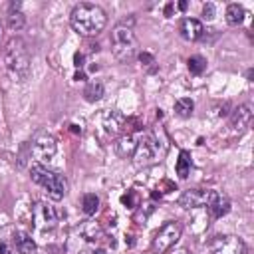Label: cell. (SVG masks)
<instances>
[{
  "instance_id": "obj_1",
  "label": "cell",
  "mask_w": 254,
  "mask_h": 254,
  "mask_svg": "<svg viewBox=\"0 0 254 254\" xmlns=\"http://www.w3.org/2000/svg\"><path fill=\"white\" fill-rule=\"evenodd\" d=\"M0 62L4 65V71L14 81H26L30 77L32 58H30V52H28V46L24 40H20V38L8 40L0 52Z\"/></svg>"
},
{
  "instance_id": "obj_2",
  "label": "cell",
  "mask_w": 254,
  "mask_h": 254,
  "mask_svg": "<svg viewBox=\"0 0 254 254\" xmlns=\"http://www.w3.org/2000/svg\"><path fill=\"white\" fill-rule=\"evenodd\" d=\"M69 24L79 36L91 38V36H97L105 28L107 16L97 4L81 2V4L73 6V10L69 14Z\"/></svg>"
},
{
  "instance_id": "obj_3",
  "label": "cell",
  "mask_w": 254,
  "mask_h": 254,
  "mask_svg": "<svg viewBox=\"0 0 254 254\" xmlns=\"http://www.w3.org/2000/svg\"><path fill=\"white\" fill-rule=\"evenodd\" d=\"M131 24H133V20H129V22L121 20L111 30V36H109L111 54L121 64H127V62L135 60L137 54H139V40H137V36L133 32V26Z\"/></svg>"
},
{
  "instance_id": "obj_4",
  "label": "cell",
  "mask_w": 254,
  "mask_h": 254,
  "mask_svg": "<svg viewBox=\"0 0 254 254\" xmlns=\"http://www.w3.org/2000/svg\"><path fill=\"white\" fill-rule=\"evenodd\" d=\"M165 143L155 133H143L137 141L135 153H133V165L137 169H145L151 165H157L165 157Z\"/></svg>"
},
{
  "instance_id": "obj_5",
  "label": "cell",
  "mask_w": 254,
  "mask_h": 254,
  "mask_svg": "<svg viewBox=\"0 0 254 254\" xmlns=\"http://www.w3.org/2000/svg\"><path fill=\"white\" fill-rule=\"evenodd\" d=\"M30 175H32V181H34L36 185H40V187L50 194V198L60 200V198L65 196V192H67V183H65V179H64L60 173L48 169V167L42 165V163H36V165H32Z\"/></svg>"
},
{
  "instance_id": "obj_6",
  "label": "cell",
  "mask_w": 254,
  "mask_h": 254,
  "mask_svg": "<svg viewBox=\"0 0 254 254\" xmlns=\"http://www.w3.org/2000/svg\"><path fill=\"white\" fill-rule=\"evenodd\" d=\"M64 216H65L64 210L48 202H36L32 208V218H34V226L38 232H54Z\"/></svg>"
},
{
  "instance_id": "obj_7",
  "label": "cell",
  "mask_w": 254,
  "mask_h": 254,
  "mask_svg": "<svg viewBox=\"0 0 254 254\" xmlns=\"http://www.w3.org/2000/svg\"><path fill=\"white\" fill-rule=\"evenodd\" d=\"M28 147H30V155H34V159L38 163H42V165L48 163L58 151L56 137L46 129H36L32 139H30V143H28Z\"/></svg>"
},
{
  "instance_id": "obj_8",
  "label": "cell",
  "mask_w": 254,
  "mask_h": 254,
  "mask_svg": "<svg viewBox=\"0 0 254 254\" xmlns=\"http://www.w3.org/2000/svg\"><path fill=\"white\" fill-rule=\"evenodd\" d=\"M181 234H183L181 222H177V220L165 222V224L157 230V234H155V238H153V244H151V250H153L155 254H165V252H169V250L179 242Z\"/></svg>"
},
{
  "instance_id": "obj_9",
  "label": "cell",
  "mask_w": 254,
  "mask_h": 254,
  "mask_svg": "<svg viewBox=\"0 0 254 254\" xmlns=\"http://www.w3.org/2000/svg\"><path fill=\"white\" fill-rule=\"evenodd\" d=\"M212 254H248V246L240 236L234 234H216L210 240Z\"/></svg>"
},
{
  "instance_id": "obj_10",
  "label": "cell",
  "mask_w": 254,
  "mask_h": 254,
  "mask_svg": "<svg viewBox=\"0 0 254 254\" xmlns=\"http://www.w3.org/2000/svg\"><path fill=\"white\" fill-rule=\"evenodd\" d=\"M212 194H214L212 189H189L179 196V204L183 208H200L208 204Z\"/></svg>"
},
{
  "instance_id": "obj_11",
  "label": "cell",
  "mask_w": 254,
  "mask_h": 254,
  "mask_svg": "<svg viewBox=\"0 0 254 254\" xmlns=\"http://www.w3.org/2000/svg\"><path fill=\"white\" fill-rule=\"evenodd\" d=\"M252 123V107L248 103L238 105L232 113H230V127L232 131H236L238 135H242Z\"/></svg>"
},
{
  "instance_id": "obj_12",
  "label": "cell",
  "mask_w": 254,
  "mask_h": 254,
  "mask_svg": "<svg viewBox=\"0 0 254 254\" xmlns=\"http://www.w3.org/2000/svg\"><path fill=\"white\" fill-rule=\"evenodd\" d=\"M179 34L189 42H196L204 36V26L196 18H183L179 24Z\"/></svg>"
},
{
  "instance_id": "obj_13",
  "label": "cell",
  "mask_w": 254,
  "mask_h": 254,
  "mask_svg": "<svg viewBox=\"0 0 254 254\" xmlns=\"http://www.w3.org/2000/svg\"><path fill=\"white\" fill-rule=\"evenodd\" d=\"M206 210H208V214H210L212 218H222V216L230 210V198H228L226 194L214 190L212 198H210L208 204H206Z\"/></svg>"
},
{
  "instance_id": "obj_14",
  "label": "cell",
  "mask_w": 254,
  "mask_h": 254,
  "mask_svg": "<svg viewBox=\"0 0 254 254\" xmlns=\"http://www.w3.org/2000/svg\"><path fill=\"white\" fill-rule=\"evenodd\" d=\"M125 123H127V119L123 117V113H119V111H107L105 115H103V127H105V131L107 133H111V135H117L123 127H125Z\"/></svg>"
},
{
  "instance_id": "obj_15",
  "label": "cell",
  "mask_w": 254,
  "mask_h": 254,
  "mask_svg": "<svg viewBox=\"0 0 254 254\" xmlns=\"http://www.w3.org/2000/svg\"><path fill=\"white\" fill-rule=\"evenodd\" d=\"M135 147H137L135 137H133L131 133H125V135H121V137L117 139V143H115V153H117L119 157H123V159H129V157H133Z\"/></svg>"
},
{
  "instance_id": "obj_16",
  "label": "cell",
  "mask_w": 254,
  "mask_h": 254,
  "mask_svg": "<svg viewBox=\"0 0 254 254\" xmlns=\"http://www.w3.org/2000/svg\"><path fill=\"white\" fill-rule=\"evenodd\" d=\"M79 234H81L85 240H89V242H99V240L105 236L101 224L95 222V220H85V222L79 226Z\"/></svg>"
},
{
  "instance_id": "obj_17",
  "label": "cell",
  "mask_w": 254,
  "mask_h": 254,
  "mask_svg": "<svg viewBox=\"0 0 254 254\" xmlns=\"http://www.w3.org/2000/svg\"><path fill=\"white\" fill-rule=\"evenodd\" d=\"M14 246H16V250H18L20 254H36V242H34V238H32L28 232H24V230L14 232Z\"/></svg>"
},
{
  "instance_id": "obj_18",
  "label": "cell",
  "mask_w": 254,
  "mask_h": 254,
  "mask_svg": "<svg viewBox=\"0 0 254 254\" xmlns=\"http://www.w3.org/2000/svg\"><path fill=\"white\" fill-rule=\"evenodd\" d=\"M24 24H26V18H24V14L20 10V2H12L10 10H8V26H10V30L18 32V30L24 28Z\"/></svg>"
},
{
  "instance_id": "obj_19",
  "label": "cell",
  "mask_w": 254,
  "mask_h": 254,
  "mask_svg": "<svg viewBox=\"0 0 254 254\" xmlns=\"http://www.w3.org/2000/svg\"><path fill=\"white\" fill-rule=\"evenodd\" d=\"M103 93H105V87H103L101 81H89V83L85 85V89H83V97H85V101H89V103L99 101V99L103 97Z\"/></svg>"
},
{
  "instance_id": "obj_20",
  "label": "cell",
  "mask_w": 254,
  "mask_h": 254,
  "mask_svg": "<svg viewBox=\"0 0 254 254\" xmlns=\"http://www.w3.org/2000/svg\"><path fill=\"white\" fill-rule=\"evenodd\" d=\"M244 16H246V12H244V8L240 4H228L226 6V22L230 26L242 24L244 22Z\"/></svg>"
},
{
  "instance_id": "obj_21",
  "label": "cell",
  "mask_w": 254,
  "mask_h": 254,
  "mask_svg": "<svg viewBox=\"0 0 254 254\" xmlns=\"http://www.w3.org/2000/svg\"><path fill=\"white\" fill-rule=\"evenodd\" d=\"M190 167H192L190 153H189V151H181V153H179V159H177V165H175L177 175H179L181 179H187L189 173H190Z\"/></svg>"
},
{
  "instance_id": "obj_22",
  "label": "cell",
  "mask_w": 254,
  "mask_h": 254,
  "mask_svg": "<svg viewBox=\"0 0 254 254\" xmlns=\"http://www.w3.org/2000/svg\"><path fill=\"white\" fill-rule=\"evenodd\" d=\"M81 208H83V212H85L87 216H93V214L99 210V196H97L95 192L83 194V198H81Z\"/></svg>"
},
{
  "instance_id": "obj_23",
  "label": "cell",
  "mask_w": 254,
  "mask_h": 254,
  "mask_svg": "<svg viewBox=\"0 0 254 254\" xmlns=\"http://www.w3.org/2000/svg\"><path fill=\"white\" fill-rule=\"evenodd\" d=\"M192 109H194V103H192L190 97H181V99L175 101V113L179 117H190Z\"/></svg>"
},
{
  "instance_id": "obj_24",
  "label": "cell",
  "mask_w": 254,
  "mask_h": 254,
  "mask_svg": "<svg viewBox=\"0 0 254 254\" xmlns=\"http://www.w3.org/2000/svg\"><path fill=\"white\" fill-rule=\"evenodd\" d=\"M187 65H189V71H190V73L200 75V73L206 69V60H204L202 56H190L189 62H187Z\"/></svg>"
},
{
  "instance_id": "obj_25",
  "label": "cell",
  "mask_w": 254,
  "mask_h": 254,
  "mask_svg": "<svg viewBox=\"0 0 254 254\" xmlns=\"http://www.w3.org/2000/svg\"><path fill=\"white\" fill-rule=\"evenodd\" d=\"M139 56V62H141V67H145L149 73H153V71H157V62H155V58L149 54V52H141V54H137Z\"/></svg>"
},
{
  "instance_id": "obj_26",
  "label": "cell",
  "mask_w": 254,
  "mask_h": 254,
  "mask_svg": "<svg viewBox=\"0 0 254 254\" xmlns=\"http://www.w3.org/2000/svg\"><path fill=\"white\" fill-rule=\"evenodd\" d=\"M121 202L127 206V208H135L139 204V194L135 190H127V194L121 196Z\"/></svg>"
},
{
  "instance_id": "obj_27",
  "label": "cell",
  "mask_w": 254,
  "mask_h": 254,
  "mask_svg": "<svg viewBox=\"0 0 254 254\" xmlns=\"http://www.w3.org/2000/svg\"><path fill=\"white\" fill-rule=\"evenodd\" d=\"M202 16H204L206 20H212V18H214V4L206 2V4L202 6Z\"/></svg>"
},
{
  "instance_id": "obj_28",
  "label": "cell",
  "mask_w": 254,
  "mask_h": 254,
  "mask_svg": "<svg viewBox=\"0 0 254 254\" xmlns=\"http://www.w3.org/2000/svg\"><path fill=\"white\" fill-rule=\"evenodd\" d=\"M83 60H85V58H83V54H79V52H77V54L73 56V62H75V67H83Z\"/></svg>"
},
{
  "instance_id": "obj_29",
  "label": "cell",
  "mask_w": 254,
  "mask_h": 254,
  "mask_svg": "<svg viewBox=\"0 0 254 254\" xmlns=\"http://www.w3.org/2000/svg\"><path fill=\"white\" fill-rule=\"evenodd\" d=\"M0 254H12V248L6 242H0Z\"/></svg>"
},
{
  "instance_id": "obj_30",
  "label": "cell",
  "mask_w": 254,
  "mask_h": 254,
  "mask_svg": "<svg viewBox=\"0 0 254 254\" xmlns=\"http://www.w3.org/2000/svg\"><path fill=\"white\" fill-rule=\"evenodd\" d=\"M171 254H190V252H189L187 248H175V250H173Z\"/></svg>"
},
{
  "instance_id": "obj_31",
  "label": "cell",
  "mask_w": 254,
  "mask_h": 254,
  "mask_svg": "<svg viewBox=\"0 0 254 254\" xmlns=\"http://www.w3.org/2000/svg\"><path fill=\"white\" fill-rule=\"evenodd\" d=\"M75 79H77V81H79V79L83 81V79H85V75H83V71H77V73H75Z\"/></svg>"
},
{
  "instance_id": "obj_32",
  "label": "cell",
  "mask_w": 254,
  "mask_h": 254,
  "mask_svg": "<svg viewBox=\"0 0 254 254\" xmlns=\"http://www.w3.org/2000/svg\"><path fill=\"white\" fill-rule=\"evenodd\" d=\"M179 10H187V2H179Z\"/></svg>"
},
{
  "instance_id": "obj_33",
  "label": "cell",
  "mask_w": 254,
  "mask_h": 254,
  "mask_svg": "<svg viewBox=\"0 0 254 254\" xmlns=\"http://www.w3.org/2000/svg\"><path fill=\"white\" fill-rule=\"evenodd\" d=\"M91 254H107V252H105V250H103V248H99V250H93V252H91Z\"/></svg>"
},
{
  "instance_id": "obj_34",
  "label": "cell",
  "mask_w": 254,
  "mask_h": 254,
  "mask_svg": "<svg viewBox=\"0 0 254 254\" xmlns=\"http://www.w3.org/2000/svg\"><path fill=\"white\" fill-rule=\"evenodd\" d=\"M0 34H2V24H0Z\"/></svg>"
}]
</instances>
